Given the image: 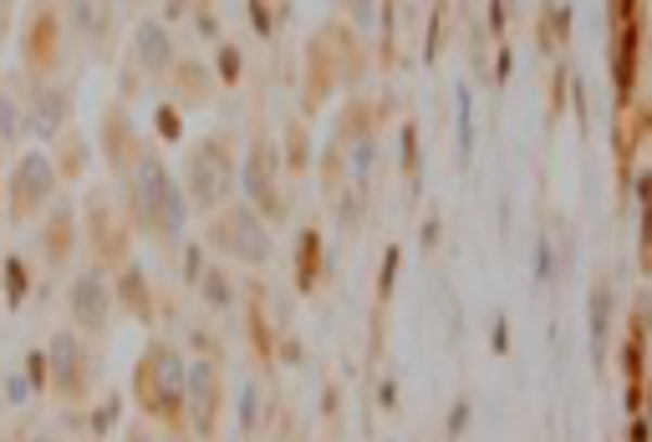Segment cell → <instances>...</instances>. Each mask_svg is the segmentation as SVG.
Masks as SVG:
<instances>
[{
  "instance_id": "cb8c5ba5",
  "label": "cell",
  "mask_w": 652,
  "mask_h": 442,
  "mask_svg": "<svg viewBox=\"0 0 652 442\" xmlns=\"http://www.w3.org/2000/svg\"><path fill=\"white\" fill-rule=\"evenodd\" d=\"M47 158H51V173H56V183H77V179L87 173V143H82V132H62V138L47 147Z\"/></svg>"
},
{
  "instance_id": "5b68a950",
  "label": "cell",
  "mask_w": 652,
  "mask_h": 442,
  "mask_svg": "<svg viewBox=\"0 0 652 442\" xmlns=\"http://www.w3.org/2000/svg\"><path fill=\"white\" fill-rule=\"evenodd\" d=\"M362 66H368V56H362V41H357V36H351L342 21L321 26V31L306 41L302 107H306V113H321V102L332 98L336 87L357 82V77H362Z\"/></svg>"
},
{
  "instance_id": "9c48e42d",
  "label": "cell",
  "mask_w": 652,
  "mask_h": 442,
  "mask_svg": "<svg viewBox=\"0 0 652 442\" xmlns=\"http://www.w3.org/2000/svg\"><path fill=\"white\" fill-rule=\"evenodd\" d=\"M225 402H230V381H225V356H194L184 372V432L194 442H219L225 427Z\"/></svg>"
},
{
  "instance_id": "277c9868",
  "label": "cell",
  "mask_w": 652,
  "mask_h": 442,
  "mask_svg": "<svg viewBox=\"0 0 652 442\" xmlns=\"http://www.w3.org/2000/svg\"><path fill=\"white\" fill-rule=\"evenodd\" d=\"M200 249L219 255V264H240V270H270L276 264V230L251 209V204H219L215 213H204Z\"/></svg>"
},
{
  "instance_id": "d4e9b609",
  "label": "cell",
  "mask_w": 652,
  "mask_h": 442,
  "mask_svg": "<svg viewBox=\"0 0 652 442\" xmlns=\"http://www.w3.org/2000/svg\"><path fill=\"white\" fill-rule=\"evenodd\" d=\"M260 422H266V387L245 381V392H240V432L251 438V432H260Z\"/></svg>"
},
{
  "instance_id": "2e32d148",
  "label": "cell",
  "mask_w": 652,
  "mask_h": 442,
  "mask_svg": "<svg viewBox=\"0 0 652 442\" xmlns=\"http://www.w3.org/2000/svg\"><path fill=\"white\" fill-rule=\"evenodd\" d=\"M36 224H41V230H36V255H41V264L62 270V264L77 260L82 239H77V209H72V204H51Z\"/></svg>"
},
{
  "instance_id": "30bf717a",
  "label": "cell",
  "mask_w": 652,
  "mask_h": 442,
  "mask_svg": "<svg viewBox=\"0 0 652 442\" xmlns=\"http://www.w3.org/2000/svg\"><path fill=\"white\" fill-rule=\"evenodd\" d=\"M67 66V16L56 5H36L26 11V31H21V72L26 82H56Z\"/></svg>"
},
{
  "instance_id": "4316f807",
  "label": "cell",
  "mask_w": 652,
  "mask_h": 442,
  "mask_svg": "<svg viewBox=\"0 0 652 442\" xmlns=\"http://www.w3.org/2000/svg\"><path fill=\"white\" fill-rule=\"evenodd\" d=\"M245 11H251V21H255V31H276V26H281V21H291V11H285V5H245Z\"/></svg>"
},
{
  "instance_id": "3957f363",
  "label": "cell",
  "mask_w": 652,
  "mask_h": 442,
  "mask_svg": "<svg viewBox=\"0 0 652 442\" xmlns=\"http://www.w3.org/2000/svg\"><path fill=\"white\" fill-rule=\"evenodd\" d=\"M234 173H240V143H234V132H204L194 138L184 153V164H179V194H184L189 209L200 213H215L219 204H230L234 198Z\"/></svg>"
},
{
  "instance_id": "ffe728a7",
  "label": "cell",
  "mask_w": 652,
  "mask_h": 442,
  "mask_svg": "<svg viewBox=\"0 0 652 442\" xmlns=\"http://www.w3.org/2000/svg\"><path fill=\"white\" fill-rule=\"evenodd\" d=\"M536 249H540V280H551V285H555V280L566 275L571 255H576V234L566 230V219H561V213H546Z\"/></svg>"
},
{
  "instance_id": "ac0fdd59",
  "label": "cell",
  "mask_w": 652,
  "mask_h": 442,
  "mask_svg": "<svg viewBox=\"0 0 652 442\" xmlns=\"http://www.w3.org/2000/svg\"><path fill=\"white\" fill-rule=\"evenodd\" d=\"M383 132V102L378 98H347L342 117H336V147H351V143H378Z\"/></svg>"
},
{
  "instance_id": "6da1fadb",
  "label": "cell",
  "mask_w": 652,
  "mask_h": 442,
  "mask_svg": "<svg viewBox=\"0 0 652 442\" xmlns=\"http://www.w3.org/2000/svg\"><path fill=\"white\" fill-rule=\"evenodd\" d=\"M123 213H128L133 239H149L153 249H174L184 239L189 204H184V194H179V179H174V168L164 164L158 147H149L143 164L123 179Z\"/></svg>"
},
{
  "instance_id": "603a6c76",
  "label": "cell",
  "mask_w": 652,
  "mask_h": 442,
  "mask_svg": "<svg viewBox=\"0 0 652 442\" xmlns=\"http://www.w3.org/2000/svg\"><path fill=\"white\" fill-rule=\"evenodd\" d=\"M168 87H174V98L189 102V107H200V102L215 98V77H209V66L189 62V56H179V66H174V77H168Z\"/></svg>"
},
{
  "instance_id": "4fadbf2b",
  "label": "cell",
  "mask_w": 652,
  "mask_h": 442,
  "mask_svg": "<svg viewBox=\"0 0 652 442\" xmlns=\"http://www.w3.org/2000/svg\"><path fill=\"white\" fill-rule=\"evenodd\" d=\"M98 143H102V158H107V173H113L117 183L128 179V173L143 164V153L153 147L149 138H143V128L128 117V107H123V102H107V107H102Z\"/></svg>"
},
{
  "instance_id": "52a82bcc",
  "label": "cell",
  "mask_w": 652,
  "mask_h": 442,
  "mask_svg": "<svg viewBox=\"0 0 652 442\" xmlns=\"http://www.w3.org/2000/svg\"><path fill=\"white\" fill-rule=\"evenodd\" d=\"M234 188H245L240 204H251L266 224H285V213H291V194H285L281 147L270 143L266 132H251L245 158H240V173H234Z\"/></svg>"
},
{
  "instance_id": "ba28073f",
  "label": "cell",
  "mask_w": 652,
  "mask_h": 442,
  "mask_svg": "<svg viewBox=\"0 0 652 442\" xmlns=\"http://www.w3.org/2000/svg\"><path fill=\"white\" fill-rule=\"evenodd\" d=\"M98 346L82 341L77 330H56L47 346V392L62 407H87L98 392Z\"/></svg>"
},
{
  "instance_id": "f1b7e54d",
  "label": "cell",
  "mask_w": 652,
  "mask_h": 442,
  "mask_svg": "<svg viewBox=\"0 0 652 442\" xmlns=\"http://www.w3.org/2000/svg\"><path fill=\"white\" fill-rule=\"evenodd\" d=\"M168 442H194V438H168Z\"/></svg>"
},
{
  "instance_id": "7c38bea8",
  "label": "cell",
  "mask_w": 652,
  "mask_h": 442,
  "mask_svg": "<svg viewBox=\"0 0 652 442\" xmlns=\"http://www.w3.org/2000/svg\"><path fill=\"white\" fill-rule=\"evenodd\" d=\"M117 321V306H113V280L82 264L77 275L67 280V330H77L82 341H102Z\"/></svg>"
},
{
  "instance_id": "44dd1931",
  "label": "cell",
  "mask_w": 652,
  "mask_h": 442,
  "mask_svg": "<svg viewBox=\"0 0 652 442\" xmlns=\"http://www.w3.org/2000/svg\"><path fill=\"white\" fill-rule=\"evenodd\" d=\"M189 285L200 290V306H209V311H234V300H240L230 264H219V260H200V270H194Z\"/></svg>"
},
{
  "instance_id": "7a4b0ae2",
  "label": "cell",
  "mask_w": 652,
  "mask_h": 442,
  "mask_svg": "<svg viewBox=\"0 0 652 442\" xmlns=\"http://www.w3.org/2000/svg\"><path fill=\"white\" fill-rule=\"evenodd\" d=\"M184 372H189V356L179 351V341H168V336H153L133 366V402H138V412L149 417V427H158L164 438H189L184 432Z\"/></svg>"
},
{
  "instance_id": "7402d4cb",
  "label": "cell",
  "mask_w": 652,
  "mask_h": 442,
  "mask_svg": "<svg viewBox=\"0 0 652 442\" xmlns=\"http://www.w3.org/2000/svg\"><path fill=\"white\" fill-rule=\"evenodd\" d=\"M26 143V92L21 82H0V147H21Z\"/></svg>"
},
{
  "instance_id": "484cf974",
  "label": "cell",
  "mask_w": 652,
  "mask_h": 442,
  "mask_svg": "<svg viewBox=\"0 0 652 442\" xmlns=\"http://www.w3.org/2000/svg\"><path fill=\"white\" fill-rule=\"evenodd\" d=\"M306 158H311V147H306V122L296 117V122H285V158H281V168H285V173H302Z\"/></svg>"
},
{
  "instance_id": "d6986e66",
  "label": "cell",
  "mask_w": 652,
  "mask_h": 442,
  "mask_svg": "<svg viewBox=\"0 0 652 442\" xmlns=\"http://www.w3.org/2000/svg\"><path fill=\"white\" fill-rule=\"evenodd\" d=\"M612 326H617V285H612V275H597L591 280V356H597V366H606Z\"/></svg>"
},
{
  "instance_id": "8fae6325",
  "label": "cell",
  "mask_w": 652,
  "mask_h": 442,
  "mask_svg": "<svg viewBox=\"0 0 652 442\" xmlns=\"http://www.w3.org/2000/svg\"><path fill=\"white\" fill-rule=\"evenodd\" d=\"M56 173H51V158L47 147H26L5 179V219L11 224H36L41 213L56 204Z\"/></svg>"
},
{
  "instance_id": "9a60e30c",
  "label": "cell",
  "mask_w": 652,
  "mask_h": 442,
  "mask_svg": "<svg viewBox=\"0 0 652 442\" xmlns=\"http://www.w3.org/2000/svg\"><path fill=\"white\" fill-rule=\"evenodd\" d=\"M128 66H133L143 82H168L174 66H179V41L168 36V26L158 16H143L133 26V41H128Z\"/></svg>"
},
{
  "instance_id": "83f0119b",
  "label": "cell",
  "mask_w": 652,
  "mask_h": 442,
  "mask_svg": "<svg viewBox=\"0 0 652 442\" xmlns=\"http://www.w3.org/2000/svg\"><path fill=\"white\" fill-rule=\"evenodd\" d=\"M26 442H67V438H62V432H31Z\"/></svg>"
},
{
  "instance_id": "8992f818",
  "label": "cell",
  "mask_w": 652,
  "mask_h": 442,
  "mask_svg": "<svg viewBox=\"0 0 652 442\" xmlns=\"http://www.w3.org/2000/svg\"><path fill=\"white\" fill-rule=\"evenodd\" d=\"M77 239H82L92 270H102V275H117L123 264L133 260V230H128V213L113 198V188H87L82 194Z\"/></svg>"
},
{
  "instance_id": "5bb4252c",
  "label": "cell",
  "mask_w": 652,
  "mask_h": 442,
  "mask_svg": "<svg viewBox=\"0 0 652 442\" xmlns=\"http://www.w3.org/2000/svg\"><path fill=\"white\" fill-rule=\"evenodd\" d=\"M72 87L67 82H31L26 87V138H41V147H51L62 132H72Z\"/></svg>"
},
{
  "instance_id": "e0dca14e",
  "label": "cell",
  "mask_w": 652,
  "mask_h": 442,
  "mask_svg": "<svg viewBox=\"0 0 652 442\" xmlns=\"http://www.w3.org/2000/svg\"><path fill=\"white\" fill-rule=\"evenodd\" d=\"M113 280V306L123 315H133V321H143V326H153L158 321V290H153V280H149V270L138 260H128L117 275H107Z\"/></svg>"
}]
</instances>
